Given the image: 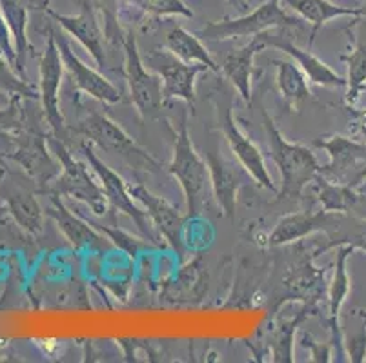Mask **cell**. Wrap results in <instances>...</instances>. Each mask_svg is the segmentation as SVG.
I'll return each mask as SVG.
<instances>
[{"label":"cell","instance_id":"obj_1","mask_svg":"<svg viewBox=\"0 0 366 363\" xmlns=\"http://www.w3.org/2000/svg\"><path fill=\"white\" fill-rule=\"evenodd\" d=\"M262 124L268 136L269 153L281 175V189H277V198H299L321 173V165L312 149L290 142L282 136L268 111H262Z\"/></svg>","mask_w":366,"mask_h":363},{"label":"cell","instance_id":"obj_2","mask_svg":"<svg viewBox=\"0 0 366 363\" xmlns=\"http://www.w3.org/2000/svg\"><path fill=\"white\" fill-rule=\"evenodd\" d=\"M168 171L179 182L186 198L188 218H197L212 191V180L206 160L195 149L188 129V111H182L179 129L175 131L173 142V156L168 165Z\"/></svg>","mask_w":366,"mask_h":363},{"label":"cell","instance_id":"obj_3","mask_svg":"<svg viewBox=\"0 0 366 363\" xmlns=\"http://www.w3.org/2000/svg\"><path fill=\"white\" fill-rule=\"evenodd\" d=\"M302 24L305 20L285 11L281 0H266L248 15L208 22L204 28L199 29L197 35L202 40L222 42V40L249 39V36L254 39L269 29H297L302 28Z\"/></svg>","mask_w":366,"mask_h":363},{"label":"cell","instance_id":"obj_4","mask_svg":"<svg viewBox=\"0 0 366 363\" xmlns=\"http://www.w3.org/2000/svg\"><path fill=\"white\" fill-rule=\"evenodd\" d=\"M122 48H124V76L132 104L146 122L159 120L162 116V108L166 102L162 95L161 76L146 68L144 58L139 51L135 33H124Z\"/></svg>","mask_w":366,"mask_h":363},{"label":"cell","instance_id":"obj_5","mask_svg":"<svg viewBox=\"0 0 366 363\" xmlns=\"http://www.w3.org/2000/svg\"><path fill=\"white\" fill-rule=\"evenodd\" d=\"M76 133H81L92 145H97L109 155H117L126 160L133 168L142 171H159L161 164L146 153L141 145L109 116L102 113H89L76 126Z\"/></svg>","mask_w":366,"mask_h":363},{"label":"cell","instance_id":"obj_6","mask_svg":"<svg viewBox=\"0 0 366 363\" xmlns=\"http://www.w3.org/2000/svg\"><path fill=\"white\" fill-rule=\"evenodd\" d=\"M81 153L82 156H84L86 164L89 165L92 173L95 175V178L99 180V184H101L109 205H112L117 213H122V215L128 216L129 220H133V224L137 225L141 235L144 236L146 240H149L152 244L161 247V242H159L161 235L155 231V227H153V224L149 222L144 209H142L141 205L137 204V200L132 196L129 185L126 184V180L106 164L104 160L95 153V149H93V145L89 144L88 140H86V142H81Z\"/></svg>","mask_w":366,"mask_h":363},{"label":"cell","instance_id":"obj_7","mask_svg":"<svg viewBox=\"0 0 366 363\" xmlns=\"http://www.w3.org/2000/svg\"><path fill=\"white\" fill-rule=\"evenodd\" d=\"M219 122H221L222 135L224 140L228 142L229 151L234 153L235 160L239 164L249 173V176L254 178L255 184L259 188L266 189V191L277 193L275 188V182L272 180L268 168H266L264 156H262L261 149L244 135L241 128L237 126V120L234 115V102H232V96H226V104L219 102Z\"/></svg>","mask_w":366,"mask_h":363},{"label":"cell","instance_id":"obj_8","mask_svg":"<svg viewBox=\"0 0 366 363\" xmlns=\"http://www.w3.org/2000/svg\"><path fill=\"white\" fill-rule=\"evenodd\" d=\"M162 80L164 100H182L188 106L195 104L197 76L209 71L204 64H186L169 51H155L144 62Z\"/></svg>","mask_w":366,"mask_h":363},{"label":"cell","instance_id":"obj_9","mask_svg":"<svg viewBox=\"0 0 366 363\" xmlns=\"http://www.w3.org/2000/svg\"><path fill=\"white\" fill-rule=\"evenodd\" d=\"M59 158L62 162V176L59 178L56 191L62 195H68L75 198L76 202H82L95 216H104L108 213V198L102 191L99 180L92 176V169L88 164L81 160L73 158L62 145H59Z\"/></svg>","mask_w":366,"mask_h":363},{"label":"cell","instance_id":"obj_10","mask_svg":"<svg viewBox=\"0 0 366 363\" xmlns=\"http://www.w3.org/2000/svg\"><path fill=\"white\" fill-rule=\"evenodd\" d=\"M129 193L144 209L161 238H164L166 244L182 258L184 256V216L181 215V211L142 184H132Z\"/></svg>","mask_w":366,"mask_h":363},{"label":"cell","instance_id":"obj_11","mask_svg":"<svg viewBox=\"0 0 366 363\" xmlns=\"http://www.w3.org/2000/svg\"><path fill=\"white\" fill-rule=\"evenodd\" d=\"M314 145L330 156V162L321 168V175L352 188L355 176L366 164V142H357L342 135H332L325 138L319 136L314 140Z\"/></svg>","mask_w":366,"mask_h":363},{"label":"cell","instance_id":"obj_12","mask_svg":"<svg viewBox=\"0 0 366 363\" xmlns=\"http://www.w3.org/2000/svg\"><path fill=\"white\" fill-rule=\"evenodd\" d=\"M206 164L209 169V180H212V195L217 202L219 209L228 218H234L235 205H237V195L242 185L249 180V173L239 164L237 160H228L221 155L217 145L209 148L206 153Z\"/></svg>","mask_w":366,"mask_h":363},{"label":"cell","instance_id":"obj_13","mask_svg":"<svg viewBox=\"0 0 366 363\" xmlns=\"http://www.w3.org/2000/svg\"><path fill=\"white\" fill-rule=\"evenodd\" d=\"M285 31L286 29H269V31L261 33L266 48H275L279 51L286 53L302 69L310 84L322 86V88H346V76L335 73L330 66L322 62L319 56H315L310 49L306 51V49L299 48L295 42H292L286 36Z\"/></svg>","mask_w":366,"mask_h":363},{"label":"cell","instance_id":"obj_14","mask_svg":"<svg viewBox=\"0 0 366 363\" xmlns=\"http://www.w3.org/2000/svg\"><path fill=\"white\" fill-rule=\"evenodd\" d=\"M51 16L56 20V24L61 26L69 36H73L89 53V56L99 68H106L108 56H106L104 31H102L97 9H95V4L92 0H84L81 4V11L76 15H56V13H51Z\"/></svg>","mask_w":366,"mask_h":363},{"label":"cell","instance_id":"obj_15","mask_svg":"<svg viewBox=\"0 0 366 363\" xmlns=\"http://www.w3.org/2000/svg\"><path fill=\"white\" fill-rule=\"evenodd\" d=\"M342 218H345V215H341V213H328L325 209L317 213H290V215H285L277 220V224L274 225L272 232L266 238L268 240L266 244L269 247H282V245L299 242V240L317 231L328 232L330 227L337 229Z\"/></svg>","mask_w":366,"mask_h":363},{"label":"cell","instance_id":"obj_16","mask_svg":"<svg viewBox=\"0 0 366 363\" xmlns=\"http://www.w3.org/2000/svg\"><path fill=\"white\" fill-rule=\"evenodd\" d=\"M56 46H59V51H61L64 68L68 69L76 91L86 93V95L99 100V102H102V104H119V102H121L122 100L121 89L115 88V86H113L104 75H101L97 69L86 66L84 62H82V60L73 53V49L69 48L66 39L59 36V39H56Z\"/></svg>","mask_w":366,"mask_h":363},{"label":"cell","instance_id":"obj_17","mask_svg":"<svg viewBox=\"0 0 366 363\" xmlns=\"http://www.w3.org/2000/svg\"><path fill=\"white\" fill-rule=\"evenodd\" d=\"M266 44L261 35L254 36L248 44L239 49L229 51L221 64V73L229 84L239 91V95L249 102L252 100V73H254V60L261 51H264Z\"/></svg>","mask_w":366,"mask_h":363},{"label":"cell","instance_id":"obj_18","mask_svg":"<svg viewBox=\"0 0 366 363\" xmlns=\"http://www.w3.org/2000/svg\"><path fill=\"white\" fill-rule=\"evenodd\" d=\"M350 33L354 40V48L348 55H342L341 60L348 66V76H346V106H355L366 91V24H359L354 20L345 29Z\"/></svg>","mask_w":366,"mask_h":363},{"label":"cell","instance_id":"obj_19","mask_svg":"<svg viewBox=\"0 0 366 363\" xmlns=\"http://www.w3.org/2000/svg\"><path fill=\"white\" fill-rule=\"evenodd\" d=\"M292 11L297 13L301 20L312 26L310 46L315 40L319 29L330 20L341 19V16H352V19H362L366 15L361 8H342V6L332 4L330 0H281Z\"/></svg>","mask_w":366,"mask_h":363},{"label":"cell","instance_id":"obj_20","mask_svg":"<svg viewBox=\"0 0 366 363\" xmlns=\"http://www.w3.org/2000/svg\"><path fill=\"white\" fill-rule=\"evenodd\" d=\"M62 68H64V62H62L61 51H59L55 39L51 36L48 51H46L44 68H42V86H44L46 113H48L49 122L56 133L64 129V118H62L61 109H59V88H61Z\"/></svg>","mask_w":366,"mask_h":363},{"label":"cell","instance_id":"obj_21","mask_svg":"<svg viewBox=\"0 0 366 363\" xmlns=\"http://www.w3.org/2000/svg\"><path fill=\"white\" fill-rule=\"evenodd\" d=\"M55 218L75 249H104L108 245V238L93 227L76 209L71 213L61 202H56Z\"/></svg>","mask_w":366,"mask_h":363},{"label":"cell","instance_id":"obj_22","mask_svg":"<svg viewBox=\"0 0 366 363\" xmlns=\"http://www.w3.org/2000/svg\"><path fill=\"white\" fill-rule=\"evenodd\" d=\"M164 48L186 64H204L209 71H221V66H217L214 56L209 55L206 46L202 44L201 36L189 33L181 26L169 29L164 40Z\"/></svg>","mask_w":366,"mask_h":363},{"label":"cell","instance_id":"obj_23","mask_svg":"<svg viewBox=\"0 0 366 363\" xmlns=\"http://www.w3.org/2000/svg\"><path fill=\"white\" fill-rule=\"evenodd\" d=\"M352 252H354V249L350 245H339L334 264V276H332V284L328 287V318H330V329L334 339L339 338L341 307L345 305L348 295H350V276L346 271V262H348Z\"/></svg>","mask_w":366,"mask_h":363},{"label":"cell","instance_id":"obj_24","mask_svg":"<svg viewBox=\"0 0 366 363\" xmlns=\"http://www.w3.org/2000/svg\"><path fill=\"white\" fill-rule=\"evenodd\" d=\"M310 185L314 189L315 198L321 204V208L328 213H341V215H346L365 196L357 189L350 188L348 184L334 182V180L322 176L321 173L315 176V180Z\"/></svg>","mask_w":366,"mask_h":363},{"label":"cell","instance_id":"obj_25","mask_svg":"<svg viewBox=\"0 0 366 363\" xmlns=\"http://www.w3.org/2000/svg\"><path fill=\"white\" fill-rule=\"evenodd\" d=\"M272 64L277 68L275 82H277L279 93L288 104L295 106L312 95L308 88V78L294 60H272Z\"/></svg>","mask_w":366,"mask_h":363},{"label":"cell","instance_id":"obj_26","mask_svg":"<svg viewBox=\"0 0 366 363\" xmlns=\"http://www.w3.org/2000/svg\"><path fill=\"white\" fill-rule=\"evenodd\" d=\"M79 213H81V211H79ZM81 215L84 216V218L88 220L89 224H92L95 229H97V231L101 232V235H104L106 238H108V242H112V244L115 245V247H119V249H121V251L128 252V255L135 256V255H139V252L144 251V249H148V247H157V245L152 244L149 240H146L144 236H142V238H137V236L129 235V232L122 231V229L104 227V225H101V224H99V222H93V220L89 218L88 215H84V213H81Z\"/></svg>","mask_w":366,"mask_h":363},{"label":"cell","instance_id":"obj_27","mask_svg":"<svg viewBox=\"0 0 366 363\" xmlns=\"http://www.w3.org/2000/svg\"><path fill=\"white\" fill-rule=\"evenodd\" d=\"M133 6L146 15L155 16H188L192 19L194 11L182 0H132Z\"/></svg>","mask_w":366,"mask_h":363},{"label":"cell","instance_id":"obj_28","mask_svg":"<svg viewBox=\"0 0 366 363\" xmlns=\"http://www.w3.org/2000/svg\"><path fill=\"white\" fill-rule=\"evenodd\" d=\"M355 225H350V231L346 232H328L330 242L317 252L328 251L335 245H350L354 251L366 252V220H354Z\"/></svg>","mask_w":366,"mask_h":363},{"label":"cell","instance_id":"obj_29","mask_svg":"<svg viewBox=\"0 0 366 363\" xmlns=\"http://www.w3.org/2000/svg\"><path fill=\"white\" fill-rule=\"evenodd\" d=\"M306 316V307L302 309L301 315L295 316L294 319H290L288 324L281 325L277 331V342H275V362H292V339H294V332H295V327H297L299 324H301L302 319H305Z\"/></svg>","mask_w":366,"mask_h":363},{"label":"cell","instance_id":"obj_30","mask_svg":"<svg viewBox=\"0 0 366 363\" xmlns=\"http://www.w3.org/2000/svg\"><path fill=\"white\" fill-rule=\"evenodd\" d=\"M348 349V356H350V362L361 363L366 358V331H362L361 334L352 336V339L348 342H342Z\"/></svg>","mask_w":366,"mask_h":363},{"label":"cell","instance_id":"obj_31","mask_svg":"<svg viewBox=\"0 0 366 363\" xmlns=\"http://www.w3.org/2000/svg\"><path fill=\"white\" fill-rule=\"evenodd\" d=\"M348 113H350V118L355 124V128H357L359 135H361L366 142V108L357 109L355 106H348Z\"/></svg>","mask_w":366,"mask_h":363},{"label":"cell","instance_id":"obj_32","mask_svg":"<svg viewBox=\"0 0 366 363\" xmlns=\"http://www.w3.org/2000/svg\"><path fill=\"white\" fill-rule=\"evenodd\" d=\"M352 188L357 189V191L361 193V195L366 196V164L362 165V169H361V171H359V175L355 176Z\"/></svg>","mask_w":366,"mask_h":363},{"label":"cell","instance_id":"obj_33","mask_svg":"<svg viewBox=\"0 0 366 363\" xmlns=\"http://www.w3.org/2000/svg\"><path fill=\"white\" fill-rule=\"evenodd\" d=\"M229 2H232V4H235V6H239V8H244V2H241V0H229Z\"/></svg>","mask_w":366,"mask_h":363}]
</instances>
